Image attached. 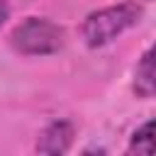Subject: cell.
<instances>
[{
    "instance_id": "5b68a950",
    "label": "cell",
    "mask_w": 156,
    "mask_h": 156,
    "mask_svg": "<svg viewBox=\"0 0 156 156\" xmlns=\"http://www.w3.org/2000/svg\"><path fill=\"white\" fill-rule=\"evenodd\" d=\"M151 129H154V124L151 122H146L139 132H134V139H132V146H129V151L134 154H151V149H154V141H151Z\"/></svg>"
},
{
    "instance_id": "3957f363",
    "label": "cell",
    "mask_w": 156,
    "mask_h": 156,
    "mask_svg": "<svg viewBox=\"0 0 156 156\" xmlns=\"http://www.w3.org/2000/svg\"><path fill=\"white\" fill-rule=\"evenodd\" d=\"M71 139H73L71 122H63V119L54 122L41 132V136L37 141V151L39 154H63L71 146Z\"/></svg>"
},
{
    "instance_id": "8992f818",
    "label": "cell",
    "mask_w": 156,
    "mask_h": 156,
    "mask_svg": "<svg viewBox=\"0 0 156 156\" xmlns=\"http://www.w3.org/2000/svg\"><path fill=\"white\" fill-rule=\"evenodd\" d=\"M7 15H10V5H7V0H0V24L7 20Z\"/></svg>"
},
{
    "instance_id": "7a4b0ae2",
    "label": "cell",
    "mask_w": 156,
    "mask_h": 156,
    "mask_svg": "<svg viewBox=\"0 0 156 156\" xmlns=\"http://www.w3.org/2000/svg\"><path fill=\"white\" fill-rule=\"evenodd\" d=\"M63 44V32L49 20H27L12 32V46L22 54H54Z\"/></svg>"
},
{
    "instance_id": "6da1fadb",
    "label": "cell",
    "mask_w": 156,
    "mask_h": 156,
    "mask_svg": "<svg viewBox=\"0 0 156 156\" xmlns=\"http://www.w3.org/2000/svg\"><path fill=\"white\" fill-rule=\"evenodd\" d=\"M139 7L134 2H122L115 7H105L100 12H93L83 24V37L90 46H102L119 37L127 27H132L139 17Z\"/></svg>"
},
{
    "instance_id": "277c9868",
    "label": "cell",
    "mask_w": 156,
    "mask_h": 156,
    "mask_svg": "<svg viewBox=\"0 0 156 156\" xmlns=\"http://www.w3.org/2000/svg\"><path fill=\"white\" fill-rule=\"evenodd\" d=\"M134 90L141 98H151L154 95V54L146 51L141 63L136 66V80H134Z\"/></svg>"
}]
</instances>
